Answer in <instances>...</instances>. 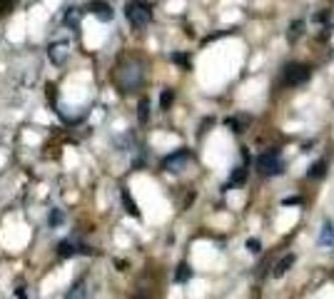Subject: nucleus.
<instances>
[{
  "mask_svg": "<svg viewBox=\"0 0 334 299\" xmlns=\"http://www.w3.org/2000/svg\"><path fill=\"white\" fill-rule=\"evenodd\" d=\"M244 182H247V170H244V167H237V170H235V175H232V180L225 184V189H227V187H232V184H244Z\"/></svg>",
  "mask_w": 334,
  "mask_h": 299,
  "instance_id": "14",
  "label": "nucleus"
},
{
  "mask_svg": "<svg viewBox=\"0 0 334 299\" xmlns=\"http://www.w3.org/2000/svg\"><path fill=\"white\" fill-rule=\"evenodd\" d=\"M125 18L135 30H143L152 20V5L147 0H127L125 3Z\"/></svg>",
  "mask_w": 334,
  "mask_h": 299,
  "instance_id": "1",
  "label": "nucleus"
},
{
  "mask_svg": "<svg viewBox=\"0 0 334 299\" xmlns=\"http://www.w3.org/2000/svg\"><path fill=\"white\" fill-rule=\"evenodd\" d=\"M122 205H125V209H127L132 217H140V209H137L135 200L130 197V192H127V189H122Z\"/></svg>",
  "mask_w": 334,
  "mask_h": 299,
  "instance_id": "12",
  "label": "nucleus"
},
{
  "mask_svg": "<svg viewBox=\"0 0 334 299\" xmlns=\"http://www.w3.org/2000/svg\"><path fill=\"white\" fill-rule=\"evenodd\" d=\"M137 120H140L143 125L150 120V100H147V97H143V100L137 102Z\"/></svg>",
  "mask_w": 334,
  "mask_h": 299,
  "instance_id": "13",
  "label": "nucleus"
},
{
  "mask_svg": "<svg viewBox=\"0 0 334 299\" xmlns=\"http://www.w3.org/2000/svg\"><path fill=\"white\" fill-rule=\"evenodd\" d=\"M292 264H294V254H287V257H282V259L277 262V267H274V272H272V275L277 277V279H280V277H285L287 272H289V267H292Z\"/></svg>",
  "mask_w": 334,
  "mask_h": 299,
  "instance_id": "9",
  "label": "nucleus"
},
{
  "mask_svg": "<svg viewBox=\"0 0 334 299\" xmlns=\"http://www.w3.org/2000/svg\"><path fill=\"white\" fill-rule=\"evenodd\" d=\"M68 47H70V45H68L65 40H63V43H52V45H50V50H48L50 60H52L55 65H63V63L68 60V52H70Z\"/></svg>",
  "mask_w": 334,
  "mask_h": 299,
  "instance_id": "7",
  "label": "nucleus"
},
{
  "mask_svg": "<svg viewBox=\"0 0 334 299\" xmlns=\"http://www.w3.org/2000/svg\"><path fill=\"white\" fill-rule=\"evenodd\" d=\"M65 25H70V28H77V25H80V10H75V8H72L70 13L65 15Z\"/></svg>",
  "mask_w": 334,
  "mask_h": 299,
  "instance_id": "20",
  "label": "nucleus"
},
{
  "mask_svg": "<svg viewBox=\"0 0 334 299\" xmlns=\"http://www.w3.org/2000/svg\"><path fill=\"white\" fill-rule=\"evenodd\" d=\"M244 247H247L249 252H255V254H257V252H260V250H262V244H260V239H257V237H249Z\"/></svg>",
  "mask_w": 334,
  "mask_h": 299,
  "instance_id": "23",
  "label": "nucleus"
},
{
  "mask_svg": "<svg viewBox=\"0 0 334 299\" xmlns=\"http://www.w3.org/2000/svg\"><path fill=\"white\" fill-rule=\"evenodd\" d=\"M190 277H192L190 264H187V262H182V264L177 267V272H175V282H187Z\"/></svg>",
  "mask_w": 334,
  "mask_h": 299,
  "instance_id": "15",
  "label": "nucleus"
},
{
  "mask_svg": "<svg viewBox=\"0 0 334 299\" xmlns=\"http://www.w3.org/2000/svg\"><path fill=\"white\" fill-rule=\"evenodd\" d=\"M72 254H77V244L72 242V239H63L60 244H58V257H63V259H68Z\"/></svg>",
  "mask_w": 334,
  "mask_h": 299,
  "instance_id": "11",
  "label": "nucleus"
},
{
  "mask_svg": "<svg viewBox=\"0 0 334 299\" xmlns=\"http://www.w3.org/2000/svg\"><path fill=\"white\" fill-rule=\"evenodd\" d=\"M172 63H175V65H182V68L187 70L190 68V55H185V52H172Z\"/></svg>",
  "mask_w": 334,
  "mask_h": 299,
  "instance_id": "18",
  "label": "nucleus"
},
{
  "mask_svg": "<svg viewBox=\"0 0 334 299\" xmlns=\"http://www.w3.org/2000/svg\"><path fill=\"white\" fill-rule=\"evenodd\" d=\"M140 83H143V65L140 63H127L125 68L120 70V88H122V92L137 90Z\"/></svg>",
  "mask_w": 334,
  "mask_h": 299,
  "instance_id": "2",
  "label": "nucleus"
},
{
  "mask_svg": "<svg viewBox=\"0 0 334 299\" xmlns=\"http://www.w3.org/2000/svg\"><path fill=\"white\" fill-rule=\"evenodd\" d=\"M247 122V117H230L227 120V125L232 127V132H242V125Z\"/></svg>",
  "mask_w": 334,
  "mask_h": 299,
  "instance_id": "21",
  "label": "nucleus"
},
{
  "mask_svg": "<svg viewBox=\"0 0 334 299\" xmlns=\"http://www.w3.org/2000/svg\"><path fill=\"white\" fill-rule=\"evenodd\" d=\"M299 202H302V200H299V197H285V200H282V205H299Z\"/></svg>",
  "mask_w": 334,
  "mask_h": 299,
  "instance_id": "24",
  "label": "nucleus"
},
{
  "mask_svg": "<svg viewBox=\"0 0 334 299\" xmlns=\"http://www.w3.org/2000/svg\"><path fill=\"white\" fill-rule=\"evenodd\" d=\"M319 247H329V250L334 247V227H332L329 220L324 222V227L319 232Z\"/></svg>",
  "mask_w": 334,
  "mask_h": 299,
  "instance_id": "8",
  "label": "nucleus"
},
{
  "mask_svg": "<svg viewBox=\"0 0 334 299\" xmlns=\"http://www.w3.org/2000/svg\"><path fill=\"white\" fill-rule=\"evenodd\" d=\"M324 172H327V162H324V160H317L310 167V177H314V180H317V177H322Z\"/></svg>",
  "mask_w": 334,
  "mask_h": 299,
  "instance_id": "17",
  "label": "nucleus"
},
{
  "mask_svg": "<svg viewBox=\"0 0 334 299\" xmlns=\"http://www.w3.org/2000/svg\"><path fill=\"white\" fill-rule=\"evenodd\" d=\"M257 170L262 172L264 177H277V175H282L285 162H282L277 150H269V152H264V155L257 157Z\"/></svg>",
  "mask_w": 334,
  "mask_h": 299,
  "instance_id": "3",
  "label": "nucleus"
},
{
  "mask_svg": "<svg viewBox=\"0 0 334 299\" xmlns=\"http://www.w3.org/2000/svg\"><path fill=\"white\" fill-rule=\"evenodd\" d=\"M15 297H18V299H27V294H25L23 287H18V289H15Z\"/></svg>",
  "mask_w": 334,
  "mask_h": 299,
  "instance_id": "25",
  "label": "nucleus"
},
{
  "mask_svg": "<svg viewBox=\"0 0 334 299\" xmlns=\"http://www.w3.org/2000/svg\"><path fill=\"white\" fill-rule=\"evenodd\" d=\"M88 297V287H85V279H80V282H75L70 287V292L65 294V299H85Z\"/></svg>",
  "mask_w": 334,
  "mask_h": 299,
  "instance_id": "10",
  "label": "nucleus"
},
{
  "mask_svg": "<svg viewBox=\"0 0 334 299\" xmlns=\"http://www.w3.org/2000/svg\"><path fill=\"white\" fill-rule=\"evenodd\" d=\"M63 220H65V214H63L60 209H52V212H50V225H52V227H58Z\"/></svg>",
  "mask_w": 334,
  "mask_h": 299,
  "instance_id": "22",
  "label": "nucleus"
},
{
  "mask_svg": "<svg viewBox=\"0 0 334 299\" xmlns=\"http://www.w3.org/2000/svg\"><path fill=\"white\" fill-rule=\"evenodd\" d=\"M302 28H304V23H302V20H294V23H292V28H289V33H287V40H289V43H297V38L302 35Z\"/></svg>",
  "mask_w": 334,
  "mask_h": 299,
  "instance_id": "16",
  "label": "nucleus"
},
{
  "mask_svg": "<svg viewBox=\"0 0 334 299\" xmlns=\"http://www.w3.org/2000/svg\"><path fill=\"white\" fill-rule=\"evenodd\" d=\"M282 80H285V85H289V88H297V85H302V83L310 80V68L302 65V63H289L285 68Z\"/></svg>",
  "mask_w": 334,
  "mask_h": 299,
  "instance_id": "4",
  "label": "nucleus"
},
{
  "mask_svg": "<svg viewBox=\"0 0 334 299\" xmlns=\"http://www.w3.org/2000/svg\"><path fill=\"white\" fill-rule=\"evenodd\" d=\"M172 100H175V92H172V90H162V95H160V107L167 110V107L172 105Z\"/></svg>",
  "mask_w": 334,
  "mask_h": 299,
  "instance_id": "19",
  "label": "nucleus"
},
{
  "mask_svg": "<svg viewBox=\"0 0 334 299\" xmlns=\"http://www.w3.org/2000/svg\"><path fill=\"white\" fill-rule=\"evenodd\" d=\"M190 150H177V152H172V155H167L165 160H162V170H167V172H182L185 170V165L190 162Z\"/></svg>",
  "mask_w": 334,
  "mask_h": 299,
  "instance_id": "5",
  "label": "nucleus"
},
{
  "mask_svg": "<svg viewBox=\"0 0 334 299\" xmlns=\"http://www.w3.org/2000/svg\"><path fill=\"white\" fill-rule=\"evenodd\" d=\"M88 10L95 15L97 20H102V23H110V20L115 18V10H113V5H110V3H105V0H93V3L88 5Z\"/></svg>",
  "mask_w": 334,
  "mask_h": 299,
  "instance_id": "6",
  "label": "nucleus"
}]
</instances>
